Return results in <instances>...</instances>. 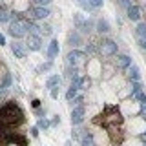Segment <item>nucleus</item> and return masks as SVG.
Listing matches in <instances>:
<instances>
[{
  "label": "nucleus",
  "mask_w": 146,
  "mask_h": 146,
  "mask_svg": "<svg viewBox=\"0 0 146 146\" xmlns=\"http://www.w3.org/2000/svg\"><path fill=\"white\" fill-rule=\"evenodd\" d=\"M84 111H86V110H84L82 104L73 110V111H71V124H80V122L84 121Z\"/></svg>",
  "instance_id": "obj_9"
},
{
  "label": "nucleus",
  "mask_w": 146,
  "mask_h": 146,
  "mask_svg": "<svg viewBox=\"0 0 146 146\" xmlns=\"http://www.w3.org/2000/svg\"><path fill=\"white\" fill-rule=\"evenodd\" d=\"M143 146H146V141H144V144H143Z\"/></svg>",
  "instance_id": "obj_39"
},
{
  "label": "nucleus",
  "mask_w": 146,
  "mask_h": 146,
  "mask_svg": "<svg viewBox=\"0 0 146 146\" xmlns=\"http://www.w3.org/2000/svg\"><path fill=\"white\" fill-rule=\"evenodd\" d=\"M135 33H137V36H141V38H146V22H139Z\"/></svg>",
  "instance_id": "obj_20"
},
{
  "label": "nucleus",
  "mask_w": 146,
  "mask_h": 146,
  "mask_svg": "<svg viewBox=\"0 0 146 146\" xmlns=\"http://www.w3.org/2000/svg\"><path fill=\"white\" fill-rule=\"evenodd\" d=\"M82 102H84V97H82V95H79V97L73 99V102H71V104H77V106H80Z\"/></svg>",
  "instance_id": "obj_29"
},
{
  "label": "nucleus",
  "mask_w": 146,
  "mask_h": 146,
  "mask_svg": "<svg viewBox=\"0 0 146 146\" xmlns=\"http://www.w3.org/2000/svg\"><path fill=\"white\" fill-rule=\"evenodd\" d=\"M29 17L36 18V20H42V18L49 17V9L48 7H42V6H36L33 9H29Z\"/></svg>",
  "instance_id": "obj_8"
},
{
  "label": "nucleus",
  "mask_w": 146,
  "mask_h": 146,
  "mask_svg": "<svg viewBox=\"0 0 146 146\" xmlns=\"http://www.w3.org/2000/svg\"><path fill=\"white\" fill-rule=\"evenodd\" d=\"M79 141H80V146H97L95 141H93V135H91L90 131H82V135L79 137Z\"/></svg>",
  "instance_id": "obj_13"
},
{
  "label": "nucleus",
  "mask_w": 146,
  "mask_h": 146,
  "mask_svg": "<svg viewBox=\"0 0 146 146\" xmlns=\"http://www.w3.org/2000/svg\"><path fill=\"white\" fill-rule=\"evenodd\" d=\"M73 24H75V29H79L80 33H90L93 29V22L86 20L80 13H73Z\"/></svg>",
  "instance_id": "obj_4"
},
{
  "label": "nucleus",
  "mask_w": 146,
  "mask_h": 146,
  "mask_svg": "<svg viewBox=\"0 0 146 146\" xmlns=\"http://www.w3.org/2000/svg\"><path fill=\"white\" fill-rule=\"evenodd\" d=\"M68 44L70 46H79L80 44V35L77 33V31H71V33L68 35Z\"/></svg>",
  "instance_id": "obj_15"
},
{
  "label": "nucleus",
  "mask_w": 146,
  "mask_h": 146,
  "mask_svg": "<svg viewBox=\"0 0 146 146\" xmlns=\"http://www.w3.org/2000/svg\"><path fill=\"white\" fill-rule=\"evenodd\" d=\"M24 122V111L20 106L15 102H6L0 106V128L7 130V128L20 126Z\"/></svg>",
  "instance_id": "obj_1"
},
{
  "label": "nucleus",
  "mask_w": 146,
  "mask_h": 146,
  "mask_svg": "<svg viewBox=\"0 0 146 146\" xmlns=\"http://www.w3.org/2000/svg\"><path fill=\"white\" fill-rule=\"evenodd\" d=\"M11 73H4V79H2V82H0V90H7L9 86H11Z\"/></svg>",
  "instance_id": "obj_18"
},
{
  "label": "nucleus",
  "mask_w": 146,
  "mask_h": 146,
  "mask_svg": "<svg viewBox=\"0 0 146 146\" xmlns=\"http://www.w3.org/2000/svg\"><path fill=\"white\" fill-rule=\"evenodd\" d=\"M40 31H42L44 35H51V26H44V27H40Z\"/></svg>",
  "instance_id": "obj_31"
},
{
  "label": "nucleus",
  "mask_w": 146,
  "mask_h": 146,
  "mask_svg": "<svg viewBox=\"0 0 146 146\" xmlns=\"http://www.w3.org/2000/svg\"><path fill=\"white\" fill-rule=\"evenodd\" d=\"M51 97H53V99H57V97H58V86H55V88L51 90Z\"/></svg>",
  "instance_id": "obj_34"
},
{
  "label": "nucleus",
  "mask_w": 146,
  "mask_h": 146,
  "mask_svg": "<svg viewBox=\"0 0 146 146\" xmlns=\"http://www.w3.org/2000/svg\"><path fill=\"white\" fill-rule=\"evenodd\" d=\"M38 106H40V100L35 99V100H33V108H38Z\"/></svg>",
  "instance_id": "obj_37"
},
{
  "label": "nucleus",
  "mask_w": 146,
  "mask_h": 146,
  "mask_svg": "<svg viewBox=\"0 0 146 146\" xmlns=\"http://www.w3.org/2000/svg\"><path fill=\"white\" fill-rule=\"evenodd\" d=\"M141 110H143V115H146V104H143V106H141Z\"/></svg>",
  "instance_id": "obj_38"
},
{
  "label": "nucleus",
  "mask_w": 146,
  "mask_h": 146,
  "mask_svg": "<svg viewBox=\"0 0 146 146\" xmlns=\"http://www.w3.org/2000/svg\"><path fill=\"white\" fill-rule=\"evenodd\" d=\"M33 2L36 4V6H42V7H46V6H49V4H51V0H33Z\"/></svg>",
  "instance_id": "obj_27"
},
{
  "label": "nucleus",
  "mask_w": 146,
  "mask_h": 146,
  "mask_svg": "<svg viewBox=\"0 0 146 146\" xmlns=\"http://www.w3.org/2000/svg\"><path fill=\"white\" fill-rule=\"evenodd\" d=\"M141 91H143V84H141L139 80H133V82H131V97L139 95Z\"/></svg>",
  "instance_id": "obj_19"
},
{
  "label": "nucleus",
  "mask_w": 146,
  "mask_h": 146,
  "mask_svg": "<svg viewBox=\"0 0 146 146\" xmlns=\"http://www.w3.org/2000/svg\"><path fill=\"white\" fill-rule=\"evenodd\" d=\"M29 20H22V18H18V20L11 22V26H9V35L13 36V38H22L27 29H29Z\"/></svg>",
  "instance_id": "obj_3"
},
{
  "label": "nucleus",
  "mask_w": 146,
  "mask_h": 146,
  "mask_svg": "<svg viewBox=\"0 0 146 146\" xmlns=\"http://www.w3.org/2000/svg\"><path fill=\"white\" fill-rule=\"evenodd\" d=\"M49 68H51V62H48V64H42V66H38V71H48Z\"/></svg>",
  "instance_id": "obj_32"
},
{
  "label": "nucleus",
  "mask_w": 146,
  "mask_h": 146,
  "mask_svg": "<svg viewBox=\"0 0 146 146\" xmlns=\"http://www.w3.org/2000/svg\"><path fill=\"white\" fill-rule=\"evenodd\" d=\"M0 146H27V139L18 131H0Z\"/></svg>",
  "instance_id": "obj_2"
},
{
  "label": "nucleus",
  "mask_w": 146,
  "mask_h": 146,
  "mask_svg": "<svg viewBox=\"0 0 146 146\" xmlns=\"http://www.w3.org/2000/svg\"><path fill=\"white\" fill-rule=\"evenodd\" d=\"M31 135H33V137L38 135V128H31Z\"/></svg>",
  "instance_id": "obj_35"
},
{
  "label": "nucleus",
  "mask_w": 146,
  "mask_h": 146,
  "mask_svg": "<svg viewBox=\"0 0 146 146\" xmlns=\"http://www.w3.org/2000/svg\"><path fill=\"white\" fill-rule=\"evenodd\" d=\"M11 51H13V55H15L17 58H24V57H26V53H27V49H26V46H24V44H20V42H13V44H11Z\"/></svg>",
  "instance_id": "obj_10"
},
{
  "label": "nucleus",
  "mask_w": 146,
  "mask_h": 146,
  "mask_svg": "<svg viewBox=\"0 0 146 146\" xmlns=\"http://www.w3.org/2000/svg\"><path fill=\"white\" fill-rule=\"evenodd\" d=\"M130 79L131 80H139L141 79V71L137 66H130Z\"/></svg>",
  "instance_id": "obj_21"
},
{
  "label": "nucleus",
  "mask_w": 146,
  "mask_h": 146,
  "mask_svg": "<svg viewBox=\"0 0 146 146\" xmlns=\"http://www.w3.org/2000/svg\"><path fill=\"white\" fill-rule=\"evenodd\" d=\"M115 62H117L119 68H122V70L131 66V58L128 57V55H117V60H115Z\"/></svg>",
  "instance_id": "obj_14"
},
{
  "label": "nucleus",
  "mask_w": 146,
  "mask_h": 146,
  "mask_svg": "<svg viewBox=\"0 0 146 146\" xmlns=\"http://www.w3.org/2000/svg\"><path fill=\"white\" fill-rule=\"evenodd\" d=\"M135 99L141 100V104H144V102H146V93H143V91H141L139 95H135Z\"/></svg>",
  "instance_id": "obj_30"
},
{
  "label": "nucleus",
  "mask_w": 146,
  "mask_h": 146,
  "mask_svg": "<svg viewBox=\"0 0 146 146\" xmlns=\"http://www.w3.org/2000/svg\"><path fill=\"white\" fill-rule=\"evenodd\" d=\"M126 15L130 20H133V22H139L141 20V9L137 7V6H130L126 9Z\"/></svg>",
  "instance_id": "obj_11"
},
{
  "label": "nucleus",
  "mask_w": 146,
  "mask_h": 146,
  "mask_svg": "<svg viewBox=\"0 0 146 146\" xmlns=\"http://www.w3.org/2000/svg\"><path fill=\"white\" fill-rule=\"evenodd\" d=\"M57 53H58V40L53 38L51 42H49V46H48V58H49V62L57 57Z\"/></svg>",
  "instance_id": "obj_12"
},
{
  "label": "nucleus",
  "mask_w": 146,
  "mask_h": 146,
  "mask_svg": "<svg viewBox=\"0 0 146 146\" xmlns=\"http://www.w3.org/2000/svg\"><path fill=\"white\" fill-rule=\"evenodd\" d=\"M58 84H60V77H58V75H51V77L48 79V82H46V88L53 90L55 86H58Z\"/></svg>",
  "instance_id": "obj_17"
},
{
  "label": "nucleus",
  "mask_w": 146,
  "mask_h": 146,
  "mask_svg": "<svg viewBox=\"0 0 146 146\" xmlns=\"http://www.w3.org/2000/svg\"><path fill=\"white\" fill-rule=\"evenodd\" d=\"M27 48L31 49V51H40L42 49V40H40V36L38 35H35V33H31L29 36H27Z\"/></svg>",
  "instance_id": "obj_7"
},
{
  "label": "nucleus",
  "mask_w": 146,
  "mask_h": 146,
  "mask_svg": "<svg viewBox=\"0 0 146 146\" xmlns=\"http://www.w3.org/2000/svg\"><path fill=\"white\" fill-rule=\"evenodd\" d=\"M95 27H97L99 33H108V31H110V24H108L106 20H102V18H100V20H97Z\"/></svg>",
  "instance_id": "obj_16"
},
{
  "label": "nucleus",
  "mask_w": 146,
  "mask_h": 146,
  "mask_svg": "<svg viewBox=\"0 0 146 146\" xmlns=\"http://www.w3.org/2000/svg\"><path fill=\"white\" fill-rule=\"evenodd\" d=\"M99 51L106 57H111L117 53V42H113L111 38H104L102 42H99Z\"/></svg>",
  "instance_id": "obj_5"
},
{
  "label": "nucleus",
  "mask_w": 146,
  "mask_h": 146,
  "mask_svg": "<svg viewBox=\"0 0 146 146\" xmlns=\"http://www.w3.org/2000/svg\"><path fill=\"white\" fill-rule=\"evenodd\" d=\"M73 2H75L79 7H82L84 11H90V9H91V6L88 4V0H73Z\"/></svg>",
  "instance_id": "obj_22"
},
{
  "label": "nucleus",
  "mask_w": 146,
  "mask_h": 146,
  "mask_svg": "<svg viewBox=\"0 0 146 146\" xmlns=\"http://www.w3.org/2000/svg\"><path fill=\"white\" fill-rule=\"evenodd\" d=\"M117 2H119V6H122L124 9H128L131 6V0H117Z\"/></svg>",
  "instance_id": "obj_28"
},
{
  "label": "nucleus",
  "mask_w": 146,
  "mask_h": 146,
  "mask_svg": "<svg viewBox=\"0 0 146 146\" xmlns=\"http://www.w3.org/2000/svg\"><path fill=\"white\" fill-rule=\"evenodd\" d=\"M137 42H139V48L141 49H146V38H141V36H139V40H137Z\"/></svg>",
  "instance_id": "obj_33"
},
{
  "label": "nucleus",
  "mask_w": 146,
  "mask_h": 146,
  "mask_svg": "<svg viewBox=\"0 0 146 146\" xmlns=\"http://www.w3.org/2000/svg\"><path fill=\"white\" fill-rule=\"evenodd\" d=\"M91 7H102V0H88Z\"/></svg>",
  "instance_id": "obj_25"
},
{
  "label": "nucleus",
  "mask_w": 146,
  "mask_h": 146,
  "mask_svg": "<svg viewBox=\"0 0 146 146\" xmlns=\"http://www.w3.org/2000/svg\"><path fill=\"white\" fill-rule=\"evenodd\" d=\"M88 51H90V53L99 51V46H97V42H90V46H88Z\"/></svg>",
  "instance_id": "obj_26"
},
{
  "label": "nucleus",
  "mask_w": 146,
  "mask_h": 146,
  "mask_svg": "<svg viewBox=\"0 0 146 146\" xmlns=\"http://www.w3.org/2000/svg\"><path fill=\"white\" fill-rule=\"evenodd\" d=\"M7 20H9V15H7V11H6L4 7H0V22L4 24V22H7Z\"/></svg>",
  "instance_id": "obj_23"
},
{
  "label": "nucleus",
  "mask_w": 146,
  "mask_h": 146,
  "mask_svg": "<svg viewBox=\"0 0 146 146\" xmlns=\"http://www.w3.org/2000/svg\"><path fill=\"white\" fill-rule=\"evenodd\" d=\"M36 128H44V130H46V128H49V121H48V119H40Z\"/></svg>",
  "instance_id": "obj_24"
},
{
  "label": "nucleus",
  "mask_w": 146,
  "mask_h": 146,
  "mask_svg": "<svg viewBox=\"0 0 146 146\" xmlns=\"http://www.w3.org/2000/svg\"><path fill=\"white\" fill-rule=\"evenodd\" d=\"M4 44H6V36L0 33V46H4Z\"/></svg>",
  "instance_id": "obj_36"
},
{
  "label": "nucleus",
  "mask_w": 146,
  "mask_h": 146,
  "mask_svg": "<svg viewBox=\"0 0 146 146\" xmlns=\"http://www.w3.org/2000/svg\"><path fill=\"white\" fill-rule=\"evenodd\" d=\"M84 58H88V55L84 51H79V49H73V51L68 53V62H70L73 68H77V64L80 60H84Z\"/></svg>",
  "instance_id": "obj_6"
}]
</instances>
